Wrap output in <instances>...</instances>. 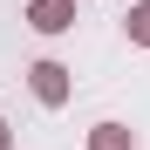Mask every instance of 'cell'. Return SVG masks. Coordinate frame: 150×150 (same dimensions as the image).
Listing matches in <instances>:
<instances>
[{"label":"cell","instance_id":"obj_2","mask_svg":"<svg viewBox=\"0 0 150 150\" xmlns=\"http://www.w3.org/2000/svg\"><path fill=\"white\" fill-rule=\"evenodd\" d=\"M28 28L34 34H68L75 28V0H28Z\"/></svg>","mask_w":150,"mask_h":150},{"label":"cell","instance_id":"obj_4","mask_svg":"<svg viewBox=\"0 0 150 150\" xmlns=\"http://www.w3.org/2000/svg\"><path fill=\"white\" fill-rule=\"evenodd\" d=\"M123 28H130V41H137V48H150V0H137V7H130V21H123Z\"/></svg>","mask_w":150,"mask_h":150},{"label":"cell","instance_id":"obj_3","mask_svg":"<svg viewBox=\"0 0 150 150\" xmlns=\"http://www.w3.org/2000/svg\"><path fill=\"white\" fill-rule=\"evenodd\" d=\"M89 150H137V130H123V123H96V130H89Z\"/></svg>","mask_w":150,"mask_h":150},{"label":"cell","instance_id":"obj_1","mask_svg":"<svg viewBox=\"0 0 150 150\" xmlns=\"http://www.w3.org/2000/svg\"><path fill=\"white\" fill-rule=\"evenodd\" d=\"M28 89H34V103L62 109V103H68V68H62V62H34V68H28Z\"/></svg>","mask_w":150,"mask_h":150},{"label":"cell","instance_id":"obj_5","mask_svg":"<svg viewBox=\"0 0 150 150\" xmlns=\"http://www.w3.org/2000/svg\"><path fill=\"white\" fill-rule=\"evenodd\" d=\"M0 150H14V130H7V123H0Z\"/></svg>","mask_w":150,"mask_h":150}]
</instances>
